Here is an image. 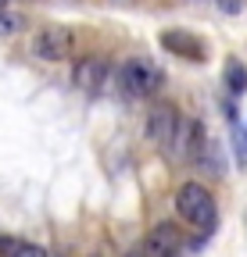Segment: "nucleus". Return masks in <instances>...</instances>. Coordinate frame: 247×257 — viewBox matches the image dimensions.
Here are the masks:
<instances>
[{"label": "nucleus", "instance_id": "nucleus-1", "mask_svg": "<svg viewBox=\"0 0 247 257\" xmlns=\"http://www.w3.org/2000/svg\"><path fill=\"white\" fill-rule=\"evenodd\" d=\"M176 211L183 221H190L194 229L201 232H211L219 225V207H215V197L211 189L201 186V182H183L176 189Z\"/></svg>", "mask_w": 247, "mask_h": 257}, {"label": "nucleus", "instance_id": "nucleus-2", "mask_svg": "<svg viewBox=\"0 0 247 257\" xmlns=\"http://www.w3.org/2000/svg\"><path fill=\"white\" fill-rule=\"evenodd\" d=\"M161 86V72L158 64H154L150 57L143 54H133L118 64V89L129 96V100H147V96H154Z\"/></svg>", "mask_w": 247, "mask_h": 257}, {"label": "nucleus", "instance_id": "nucleus-3", "mask_svg": "<svg viewBox=\"0 0 247 257\" xmlns=\"http://www.w3.org/2000/svg\"><path fill=\"white\" fill-rule=\"evenodd\" d=\"M179 128H183V114L176 111V104L158 100V104L150 107V114H147V140H150V143H158L169 157H172V150H176Z\"/></svg>", "mask_w": 247, "mask_h": 257}, {"label": "nucleus", "instance_id": "nucleus-4", "mask_svg": "<svg viewBox=\"0 0 247 257\" xmlns=\"http://www.w3.org/2000/svg\"><path fill=\"white\" fill-rule=\"evenodd\" d=\"M72 47H75V36L65 25H43L29 40V50L40 61H65V57H72Z\"/></svg>", "mask_w": 247, "mask_h": 257}, {"label": "nucleus", "instance_id": "nucleus-5", "mask_svg": "<svg viewBox=\"0 0 247 257\" xmlns=\"http://www.w3.org/2000/svg\"><path fill=\"white\" fill-rule=\"evenodd\" d=\"M143 253L147 257H179L183 246H187V236H183V229L176 221H158L154 229L143 236Z\"/></svg>", "mask_w": 247, "mask_h": 257}, {"label": "nucleus", "instance_id": "nucleus-6", "mask_svg": "<svg viewBox=\"0 0 247 257\" xmlns=\"http://www.w3.org/2000/svg\"><path fill=\"white\" fill-rule=\"evenodd\" d=\"M72 82L83 93H101V86L108 82V61L101 54H86L72 64Z\"/></svg>", "mask_w": 247, "mask_h": 257}, {"label": "nucleus", "instance_id": "nucleus-7", "mask_svg": "<svg viewBox=\"0 0 247 257\" xmlns=\"http://www.w3.org/2000/svg\"><path fill=\"white\" fill-rule=\"evenodd\" d=\"M161 47L176 57H190V61H208V47L201 36H194V32L187 29H165L161 32Z\"/></svg>", "mask_w": 247, "mask_h": 257}, {"label": "nucleus", "instance_id": "nucleus-8", "mask_svg": "<svg viewBox=\"0 0 247 257\" xmlns=\"http://www.w3.org/2000/svg\"><path fill=\"white\" fill-rule=\"evenodd\" d=\"M222 82L229 86V93H243L247 89V68H243V61L229 57L226 61V68H222Z\"/></svg>", "mask_w": 247, "mask_h": 257}, {"label": "nucleus", "instance_id": "nucleus-9", "mask_svg": "<svg viewBox=\"0 0 247 257\" xmlns=\"http://www.w3.org/2000/svg\"><path fill=\"white\" fill-rule=\"evenodd\" d=\"M25 246V239H15V236H0V257H18Z\"/></svg>", "mask_w": 247, "mask_h": 257}, {"label": "nucleus", "instance_id": "nucleus-10", "mask_svg": "<svg viewBox=\"0 0 247 257\" xmlns=\"http://www.w3.org/2000/svg\"><path fill=\"white\" fill-rule=\"evenodd\" d=\"M18 257H50V253H47V250H43V246H36V243H25V246H22V253H18Z\"/></svg>", "mask_w": 247, "mask_h": 257}, {"label": "nucleus", "instance_id": "nucleus-11", "mask_svg": "<svg viewBox=\"0 0 247 257\" xmlns=\"http://www.w3.org/2000/svg\"><path fill=\"white\" fill-rule=\"evenodd\" d=\"M22 25V18H11V15H0V32H11V29H18Z\"/></svg>", "mask_w": 247, "mask_h": 257}, {"label": "nucleus", "instance_id": "nucleus-12", "mask_svg": "<svg viewBox=\"0 0 247 257\" xmlns=\"http://www.w3.org/2000/svg\"><path fill=\"white\" fill-rule=\"evenodd\" d=\"M126 257H147V253H143V246H136V250H129Z\"/></svg>", "mask_w": 247, "mask_h": 257}, {"label": "nucleus", "instance_id": "nucleus-13", "mask_svg": "<svg viewBox=\"0 0 247 257\" xmlns=\"http://www.w3.org/2000/svg\"><path fill=\"white\" fill-rule=\"evenodd\" d=\"M4 8H8V0H0V11H4Z\"/></svg>", "mask_w": 247, "mask_h": 257}, {"label": "nucleus", "instance_id": "nucleus-14", "mask_svg": "<svg viewBox=\"0 0 247 257\" xmlns=\"http://www.w3.org/2000/svg\"><path fill=\"white\" fill-rule=\"evenodd\" d=\"M50 257H54V253H50Z\"/></svg>", "mask_w": 247, "mask_h": 257}]
</instances>
